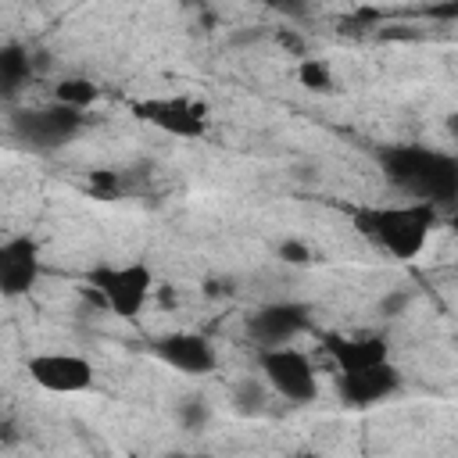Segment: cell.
I'll return each instance as SVG.
<instances>
[{"label":"cell","instance_id":"1","mask_svg":"<svg viewBox=\"0 0 458 458\" xmlns=\"http://www.w3.org/2000/svg\"><path fill=\"white\" fill-rule=\"evenodd\" d=\"M440 211L429 200H411V204H376V208H358L354 211V229L372 240L379 250H386L397 261H415L429 233L437 225Z\"/></svg>","mask_w":458,"mask_h":458},{"label":"cell","instance_id":"2","mask_svg":"<svg viewBox=\"0 0 458 458\" xmlns=\"http://www.w3.org/2000/svg\"><path fill=\"white\" fill-rule=\"evenodd\" d=\"M383 172L390 182L415 193V200L451 204L458 200V157L426 147H390L383 150Z\"/></svg>","mask_w":458,"mask_h":458},{"label":"cell","instance_id":"3","mask_svg":"<svg viewBox=\"0 0 458 458\" xmlns=\"http://www.w3.org/2000/svg\"><path fill=\"white\" fill-rule=\"evenodd\" d=\"M86 286L118 318H136L143 311L150 290H154V272L143 261H129V265L100 261V265H93L86 272Z\"/></svg>","mask_w":458,"mask_h":458},{"label":"cell","instance_id":"4","mask_svg":"<svg viewBox=\"0 0 458 458\" xmlns=\"http://www.w3.org/2000/svg\"><path fill=\"white\" fill-rule=\"evenodd\" d=\"M258 369H261V379L286 401L293 404H308L318 397V376H315V365L304 351H297L293 344L286 347H265L258 351Z\"/></svg>","mask_w":458,"mask_h":458},{"label":"cell","instance_id":"5","mask_svg":"<svg viewBox=\"0 0 458 458\" xmlns=\"http://www.w3.org/2000/svg\"><path fill=\"white\" fill-rule=\"evenodd\" d=\"M29 379L47 394H82L93 386V361L68 351H43L29 358Z\"/></svg>","mask_w":458,"mask_h":458},{"label":"cell","instance_id":"6","mask_svg":"<svg viewBox=\"0 0 458 458\" xmlns=\"http://www.w3.org/2000/svg\"><path fill=\"white\" fill-rule=\"evenodd\" d=\"M136 114L161 132H172L179 140H200L208 132V107L186 97H157V100H140Z\"/></svg>","mask_w":458,"mask_h":458},{"label":"cell","instance_id":"7","mask_svg":"<svg viewBox=\"0 0 458 458\" xmlns=\"http://www.w3.org/2000/svg\"><path fill=\"white\" fill-rule=\"evenodd\" d=\"M308 329V308L297 301H272L250 315V336L258 351L265 347H286L297 333Z\"/></svg>","mask_w":458,"mask_h":458},{"label":"cell","instance_id":"8","mask_svg":"<svg viewBox=\"0 0 458 458\" xmlns=\"http://www.w3.org/2000/svg\"><path fill=\"white\" fill-rule=\"evenodd\" d=\"M154 354L172 365L175 372H186V376H208L218 369V354L211 347V340H204L200 333H190V329H175V333H165L154 340Z\"/></svg>","mask_w":458,"mask_h":458},{"label":"cell","instance_id":"9","mask_svg":"<svg viewBox=\"0 0 458 458\" xmlns=\"http://www.w3.org/2000/svg\"><path fill=\"white\" fill-rule=\"evenodd\" d=\"M18 129L32 147H61L82 129V111H72V107H61V104L25 111L18 118Z\"/></svg>","mask_w":458,"mask_h":458},{"label":"cell","instance_id":"10","mask_svg":"<svg viewBox=\"0 0 458 458\" xmlns=\"http://www.w3.org/2000/svg\"><path fill=\"white\" fill-rule=\"evenodd\" d=\"M39 279V247L29 236H11L0 247V290L4 297L29 293Z\"/></svg>","mask_w":458,"mask_h":458},{"label":"cell","instance_id":"11","mask_svg":"<svg viewBox=\"0 0 458 458\" xmlns=\"http://www.w3.org/2000/svg\"><path fill=\"white\" fill-rule=\"evenodd\" d=\"M397 386H401V372L390 361L372 365V369H358V372H340V397L354 408L386 401Z\"/></svg>","mask_w":458,"mask_h":458},{"label":"cell","instance_id":"12","mask_svg":"<svg viewBox=\"0 0 458 458\" xmlns=\"http://www.w3.org/2000/svg\"><path fill=\"white\" fill-rule=\"evenodd\" d=\"M326 347L340 372H358L390 361V347L383 336H329Z\"/></svg>","mask_w":458,"mask_h":458},{"label":"cell","instance_id":"13","mask_svg":"<svg viewBox=\"0 0 458 458\" xmlns=\"http://www.w3.org/2000/svg\"><path fill=\"white\" fill-rule=\"evenodd\" d=\"M54 100L61 107H72V111H86L100 100V86L93 79H82V75H68L54 86Z\"/></svg>","mask_w":458,"mask_h":458},{"label":"cell","instance_id":"14","mask_svg":"<svg viewBox=\"0 0 458 458\" xmlns=\"http://www.w3.org/2000/svg\"><path fill=\"white\" fill-rule=\"evenodd\" d=\"M265 401H268V383L258 379V376H243L233 383V408L240 415H258L265 411Z\"/></svg>","mask_w":458,"mask_h":458},{"label":"cell","instance_id":"15","mask_svg":"<svg viewBox=\"0 0 458 458\" xmlns=\"http://www.w3.org/2000/svg\"><path fill=\"white\" fill-rule=\"evenodd\" d=\"M297 82L308 89V93H333V72H329V64L322 61V57H304L301 64H297Z\"/></svg>","mask_w":458,"mask_h":458},{"label":"cell","instance_id":"16","mask_svg":"<svg viewBox=\"0 0 458 458\" xmlns=\"http://www.w3.org/2000/svg\"><path fill=\"white\" fill-rule=\"evenodd\" d=\"M25 75H29V57L18 47H4L0 50V79H4V89L14 93Z\"/></svg>","mask_w":458,"mask_h":458},{"label":"cell","instance_id":"17","mask_svg":"<svg viewBox=\"0 0 458 458\" xmlns=\"http://www.w3.org/2000/svg\"><path fill=\"white\" fill-rule=\"evenodd\" d=\"M175 419H179L182 429H204L208 419H211V404L200 394H190V397H182L175 404Z\"/></svg>","mask_w":458,"mask_h":458},{"label":"cell","instance_id":"18","mask_svg":"<svg viewBox=\"0 0 458 458\" xmlns=\"http://www.w3.org/2000/svg\"><path fill=\"white\" fill-rule=\"evenodd\" d=\"M408 304H411V293H408V290H390V293H383V297H379V315H383V318L404 315V311H408Z\"/></svg>","mask_w":458,"mask_h":458},{"label":"cell","instance_id":"19","mask_svg":"<svg viewBox=\"0 0 458 458\" xmlns=\"http://www.w3.org/2000/svg\"><path fill=\"white\" fill-rule=\"evenodd\" d=\"M276 43H279L290 57H301V61L308 57V43H304V36H301L297 29H279V32H276Z\"/></svg>","mask_w":458,"mask_h":458},{"label":"cell","instance_id":"20","mask_svg":"<svg viewBox=\"0 0 458 458\" xmlns=\"http://www.w3.org/2000/svg\"><path fill=\"white\" fill-rule=\"evenodd\" d=\"M279 258H283L286 265H308V261H311V250H308V243H301V240H283V243H279Z\"/></svg>","mask_w":458,"mask_h":458},{"label":"cell","instance_id":"21","mask_svg":"<svg viewBox=\"0 0 458 458\" xmlns=\"http://www.w3.org/2000/svg\"><path fill=\"white\" fill-rule=\"evenodd\" d=\"M89 190L100 193V197H114V193H118V175L107 172V168H97V172L89 175Z\"/></svg>","mask_w":458,"mask_h":458},{"label":"cell","instance_id":"22","mask_svg":"<svg viewBox=\"0 0 458 458\" xmlns=\"http://www.w3.org/2000/svg\"><path fill=\"white\" fill-rule=\"evenodd\" d=\"M379 36H383V39H419V36H422V32H415V29H411V25H404V29H401V25H397V29H383V32H379Z\"/></svg>","mask_w":458,"mask_h":458},{"label":"cell","instance_id":"23","mask_svg":"<svg viewBox=\"0 0 458 458\" xmlns=\"http://www.w3.org/2000/svg\"><path fill=\"white\" fill-rule=\"evenodd\" d=\"M429 18H458V4H440V7H426Z\"/></svg>","mask_w":458,"mask_h":458},{"label":"cell","instance_id":"24","mask_svg":"<svg viewBox=\"0 0 458 458\" xmlns=\"http://www.w3.org/2000/svg\"><path fill=\"white\" fill-rule=\"evenodd\" d=\"M447 132H451V136H458V111H454V114H447Z\"/></svg>","mask_w":458,"mask_h":458},{"label":"cell","instance_id":"25","mask_svg":"<svg viewBox=\"0 0 458 458\" xmlns=\"http://www.w3.org/2000/svg\"><path fill=\"white\" fill-rule=\"evenodd\" d=\"M293 458H326V454H318V451H297Z\"/></svg>","mask_w":458,"mask_h":458},{"label":"cell","instance_id":"26","mask_svg":"<svg viewBox=\"0 0 458 458\" xmlns=\"http://www.w3.org/2000/svg\"><path fill=\"white\" fill-rule=\"evenodd\" d=\"M161 458H186L182 451H172V454H161Z\"/></svg>","mask_w":458,"mask_h":458},{"label":"cell","instance_id":"27","mask_svg":"<svg viewBox=\"0 0 458 458\" xmlns=\"http://www.w3.org/2000/svg\"><path fill=\"white\" fill-rule=\"evenodd\" d=\"M129 458H140V454H129Z\"/></svg>","mask_w":458,"mask_h":458}]
</instances>
